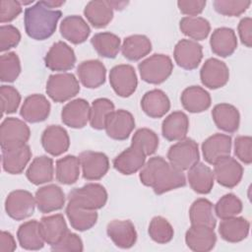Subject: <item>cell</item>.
<instances>
[{
    "label": "cell",
    "mask_w": 252,
    "mask_h": 252,
    "mask_svg": "<svg viewBox=\"0 0 252 252\" xmlns=\"http://www.w3.org/2000/svg\"><path fill=\"white\" fill-rule=\"evenodd\" d=\"M238 34L241 42L246 47L252 45V20L249 17L243 18L238 24Z\"/></svg>",
    "instance_id": "6f0895ef"
},
{
    "label": "cell",
    "mask_w": 252,
    "mask_h": 252,
    "mask_svg": "<svg viewBox=\"0 0 252 252\" xmlns=\"http://www.w3.org/2000/svg\"><path fill=\"white\" fill-rule=\"evenodd\" d=\"M39 229L44 241L50 246L58 243L69 231L66 220L61 214L42 217L39 221Z\"/></svg>",
    "instance_id": "4316f807"
},
{
    "label": "cell",
    "mask_w": 252,
    "mask_h": 252,
    "mask_svg": "<svg viewBox=\"0 0 252 252\" xmlns=\"http://www.w3.org/2000/svg\"><path fill=\"white\" fill-rule=\"evenodd\" d=\"M213 204L205 198H199L193 202L189 210V218L192 225H203L215 228L217 220L214 215Z\"/></svg>",
    "instance_id": "ab89813d"
},
{
    "label": "cell",
    "mask_w": 252,
    "mask_h": 252,
    "mask_svg": "<svg viewBox=\"0 0 252 252\" xmlns=\"http://www.w3.org/2000/svg\"><path fill=\"white\" fill-rule=\"evenodd\" d=\"M212 51L220 57H228L233 54L237 47V38L234 31L221 27L216 29L210 38Z\"/></svg>",
    "instance_id": "484cf974"
},
{
    "label": "cell",
    "mask_w": 252,
    "mask_h": 252,
    "mask_svg": "<svg viewBox=\"0 0 252 252\" xmlns=\"http://www.w3.org/2000/svg\"><path fill=\"white\" fill-rule=\"evenodd\" d=\"M84 15L94 28L102 29L111 22L113 18V8L110 1L94 0L86 5Z\"/></svg>",
    "instance_id": "836d02e7"
},
{
    "label": "cell",
    "mask_w": 252,
    "mask_h": 252,
    "mask_svg": "<svg viewBox=\"0 0 252 252\" xmlns=\"http://www.w3.org/2000/svg\"><path fill=\"white\" fill-rule=\"evenodd\" d=\"M64 3H65V1H56V0L44 1V4H45L47 7L51 8V9H53V8H59V7H61Z\"/></svg>",
    "instance_id": "91938a15"
},
{
    "label": "cell",
    "mask_w": 252,
    "mask_h": 252,
    "mask_svg": "<svg viewBox=\"0 0 252 252\" xmlns=\"http://www.w3.org/2000/svg\"><path fill=\"white\" fill-rule=\"evenodd\" d=\"M180 31L194 41L207 38L211 32V25L208 20L202 17H184L179 23Z\"/></svg>",
    "instance_id": "7bdbcfd3"
},
{
    "label": "cell",
    "mask_w": 252,
    "mask_h": 252,
    "mask_svg": "<svg viewBox=\"0 0 252 252\" xmlns=\"http://www.w3.org/2000/svg\"><path fill=\"white\" fill-rule=\"evenodd\" d=\"M17 238L21 247L26 250H39L45 243L36 220L22 223L18 228Z\"/></svg>",
    "instance_id": "8d00e7d4"
},
{
    "label": "cell",
    "mask_w": 252,
    "mask_h": 252,
    "mask_svg": "<svg viewBox=\"0 0 252 252\" xmlns=\"http://www.w3.org/2000/svg\"><path fill=\"white\" fill-rule=\"evenodd\" d=\"M185 242L192 251L208 252L215 247L217 235L214 228L191 224L185 233Z\"/></svg>",
    "instance_id": "603a6c76"
},
{
    "label": "cell",
    "mask_w": 252,
    "mask_h": 252,
    "mask_svg": "<svg viewBox=\"0 0 252 252\" xmlns=\"http://www.w3.org/2000/svg\"><path fill=\"white\" fill-rule=\"evenodd\" d=\"M44 63L51 71H69L75 66L76 55L67 43L57 41L51 45L46 53Z\"/></svg>",
    "instance_id": "4fadbf2b"
},
{
    "label": "cell",
    "mask_w": 252,
    "mask_h": 252,
    "mask_svg": "<svg viewBox=\"0 0 252 252\" xmlns=\"http://www.w3.org/2000/svg\"><path fill=\"white\" fill-rule=\"evenodd\" d=\"M250 223L242 217H232L224 219L219 225L220 237L230 243H236L244 240L249 233Z\"/></svg>",
    "instance_id": "1f68e13d"
},
{
    "label": "cell",
    "mask_w": 252,
    "mask_h": 252,
    "mask_svg": "<svg viewBox=\"0 0 252 252\" xmlns=\"http://www.w3.org/2000/svg\"><path fill=\"white\" fill-rule=\"evenodd\" d=\"M142 110L151 118H160L170 109V100L161 90L147 92L141 99Z\"/></svg>",
    "instance_id": "83f0119b"
},
{
    "label": "cell",
    "mask_w": 252,
    "mask_h": 252,
    "mask_svg": "<svg viewBox=\"0 0 252 252\" xmlns=\"http://www.w3.org/2000/svg\"><path fill=\"white\" fill-rule=\"evenodd\" d=\"M146 154L135 143L120 153L113 159L114 168L124 175H131L139 171L146 162Z\"/></svg>",
    "instance_id": "2e32d148"
},
{
    "label": "cell",
    "mask_w": 252,
    "mask_h": 252,
    "mask_svg": "<svg viewBox=\"0 0 252 252\" xmlns=\"http://www.w3.org/2000/svg\"><path fill=\"white\" fill-rule=\"evenodd\" d=\"M31 136L29 126L21 119L8 117L0 126V145L2 150H12L27 144Z\"/></svg>",
    "instance_id": "8992f818"
},
{
    "label": "cell",
    "mask_w": 252,
    "mask_h": 252,
    "mask_svg": "<svg viewBox=\"0 0 252 252\" xmlns=\"http://www.w3.org/2000/svg\"><path fill=\"white\" fill-rule=\"evenodd\" d=\"M0 96L2 115L16 112L21 103L20 93L12 86L3 85L0 88Z\"/></svg>",
    "instance_id": "f907efd6"
},
{
    "label": "cell",
    "mask_w": 252,
    "mask_h": 252,
    "mask_svg": "<svg viewBox=\"0 0 252 252\" xmlns=\"http://www.w3.org/2000/svg\"><path fill=\"white\" fill-rule=\"evenodd\" d=\"M35 206V198L27 190L12 191L5 200V211L15 220L30 218L33 214Z\"/></svg>",
    "instance_id": "ba28073f"
},
{
    "label": "cell",
    "mask_w": 252,
    "mask_h": 252,
    "mask_svg": "<svg viewBox=\"0 0 252 252\" xmlns=\"http://www.w3.org/2000/svg\"><path fill=\"white\" fill-rule=\"evenodd\" d=\"M231 150V137L225 134L217 133L207 138L202 144L204 159L214 164L220 158L229 156Z\"/></svg>",
    "instance_id": "7402d4cb"
},
{
    "label": "cell",
    "mask_w": 252,
    "mask_h": 252,
    "mask_svg": "<svg viewBox=\"0 0 252 252\" xmlns=\"http://www.w3.org/2000/svg\"><path fill=\"white\" fill-rule=\"evenodd\" d=\"M32 158L31 148L26 144L12 150H2V166L10 174H20L24 171Z\"/></svg>",
    "instance_id": "d6a6232c"
},
{
    "label": "cell",
    "mask_w": 252,
    "mask_h": 252,
    "mask_svg": "<svg viewBox=\"0 0 252 252\" xmlns=\"http://www.w3.org/2000/svg\"><path fill=\"white\" fill-rule=\"evenodd\" d=\"M79 92V82L71 73L50 75L46 83V94L55 102H65L76 96Z\"/></svg>",
    "instance_id": "277c9868"
},
{
    "label": "cell",
    "mask_w": 252,
    "mask_h": 252,
    "mask_svg": "<svg viewBox=\"0 0 252 252\" xmlns=\"http://www.w3.org/2000/svg\"><path fill=\"white\" fill-rule=\"evenodd\" d=\"M143 81L153 85L163 83L172 73L173 63L169 56L164 54H153L138 65Z\"/></svg>",
    "instance_id": "3957f363"
},
{
    "label": "cell",
    "mask_w": 252,
    "mask_h": 252,
    "mask_svg": "<svg viewBox=\"0 0 252 252\" xmlns=\"http://www.w3.org/2000/svg\"><path fill=\"white\" fill-rule=\"evenodd\" d=\"M187 178L191 188L198 194L210 193L215 182L213 170L203 162H197L189 168Z\"/></svg>",
    "instance_id": "e575fe53"
},
{
    "label": "cell",
    "mask_w": 252,
    "mask_h": 252,
    "mask_svg": "<svg viewBox=\"0 0 252 252\" xmlns=\"http://www.w3.org/2000/svg\"><path fill=\"white\" fill-rule=\"evenodd\" d=\"M65 213L71 226L78 231H86L92 228L96 223L98 217L95 210H89L70 202L67 204Z\"/></svg>",
    "instance_id": "74e56055"
},
{
    "label": "cell",
    "mask_w": 252,
    "mask_h": 252,
    "mask_svg": "<svg viewBox=\"0 0 252 252\" xmlns=\"http://www.w3.org/2000/svg\"><path fill=\"white\" fill-rule=\"evenodd\" d=\"M132 143L137 144L144 151L146 156H151L158 150V137L151 129L140 128L134 133Z\"/></svg>",
    "instance_id": "c3c4849f"
},
{
    "label": "cell",
    "mask_w": 252,
    "mask_h": 252,
    "mask_svg": "<svg viewBox=\"0 0 252 252\" xmlns=\"http://www.w3.org/2000/svg\"><path fill=\"white\" fill-rule=\"evenodd\" d=\"M110 4L113 9L121 10L124 8L125 5H127V2H121V1H110Z\"/></svg>",
    "instance_id": "94428289"
},
{
    "label": "cell",
    "mask_w": 252,
    "mask_h": 252,
    "mask_svg": "<svg viewBox=\"0 0 252 252\" xmlns=\"http://www.w3.org/2000/svg\"><path fill=\"white\" fill-rule=\"evenodd\" d=\"M50 108V102L43 94H34L24 100L20 114L27 122L38 123L49 116Z\"/></svg>",
    "instance_id": "ffe728a7"
},
{
    "label": "cell",
    "mask_w": 252,
    "mask_h": 252,
    "mask_svg": "<svg viewBox=\"0 0 252 252\" xmlns=\"http://www.w3.org/2000/svg\"><path fill=\"white\" fill-rule=\"evenodd\" d=\"M17 245L14 236L8 232L2 230L0 233V251L1 252H13L16 250Z\"/></svg>",
    "instance_id": "680465c9"
},
{
    "label": "cell",
    "mask_w": 252,
    "mask_h": 252,
    "mask_svg": "<svg viewBox=\"0 0 252 252\" xmlns=\"http://www.w3.org/2000/svg\"><path fill=\"white\" fill-rule=\"evenodd\" d=\"M51 250L55 252H81L84 250V245L79 235L68 231L58 243L51 245Z\"/></svg>",
    "instance_id": "f5cc1de1"
},
{
    "label": "cell",
    "mask_w": 252,
    "mask_h": 252,
    "mask_svg": "<svg viewBox=\"0 0 252 252\" xmlns=\"http://www.w3.org/2000/svg\"><path fill=\"white\" fill-rule=\"evenodd\" d=\"M80 160L78 157L68 155L56 161L55 175L59 183L71 185L75 183L80 175Z\"/></svg>",
    "instance_id": "60d3db41"
},
{
    "label": "cell",
    "mask_w": 252,
    "mask_h": 252,
    "mask_svg": "<svg viewBox=\"0 0 252 252\" xmlns=\"http://www.w3.org/2000/svg\"><path fill=\"white\" fill-rule=\"evenodd\" d=\"M189 130L188 116L182 111H174L164 118L161 124L162 136L167 141H180L186 138Z\"/></svg>",
    "instance_id": "4dcf8cb0"
},
{
    "label": "cell",
    "mask_w": 252,
    "mask_h": 252,
    "mask_svg": "<svg viewBox=\"0 0 252 252\" xmlns=\"http://www.w3.org/2000/svg\"><path fill=\"white\" fill-rule=\"evenodd\" d=\"M251 1H230V0H215L213 2L216 12L227 17H238L243 14L250 6Z\"/></svg>",
    "instance_id": "681fc988"
},
{
    "label": "cell",
    "mask_w": 252,
    "mask_h": 252,
    "mask_svg": "<svg viewBox=\"0 0 252 252\" xmlns=\"http://www.w3.org/2000/svg\"><path fill=\"white\" fill-rule=\"evenodd\" d=\"M67 198L70 203L96 211L106 204L107 192L105 188L98 183H88L83 187L71 190Z\"/></svg>",
    "instance_id": "5b68a950"
},
{
    "label": "cell",
    "mask_w": 252,
    "mask_h": 252,
    "mask_svg": "<svg viewBox=\"0 0 252 252\" xmlns=\"http://www.w3.org/2000/svg\"><path fill=\"white\" fill-rule=\"evenodd\" d=\"M214 165V176L218 183L226 188L235 187L242 178V165L230 156L218 160Z\"/></svg>",
    "instance_id": "5bb4252c"
},
{
    "label": "cell",
    "mask_w": 252,
    "mask_h": 252,
    "mask_svg": "<svg viewBox=\"0 0 252 252\" xmlns=\"http://www.w3.org/2000/svg\"><path fill=\"white\" fill-rule=\"evenodd\" d=\"M150 237L158 244H165L171 241L174 235L172 225L166 219L160 216L154 217L148 229Z\"/></svg>",
    "instance_id": "f6af8a7d"
},
{
    "label": "cell",
    "mask_w": 252,
    "mask_h": 252,
    "mask_svg": "<svg viewBox=\"0 0 252 252\" xmlns=\"http://www.w3.org/2000/svg\"><path fill=\"white\" fill-rule=\"evenodd\" d=\"M109 83L117 95L121 97L130 96L138 86L134 67L129 64L114 66L109 72Z\"/></svg>",
    "instance_id": "9c48e42d"
},
{
    "label": "cell",
    "mask_w": 252,
    "mask_h": 252,
    "mask_svg": "<svg viewBox=\"0 0 252 252\" xmlns=\"http://www.w3.org/2000/svg\"><path fill=\"white\" fill-rule=\"evenodd\" d=\"M167 158L169 163L175 168L181 171L188 170L199 162L200 153L198 144L190 138H184L169 148Z\"/></svg>",
    "instance_id": "52a82bcc"
},
{
    "label": "cell",
    "mask_w": 252,
    "mask_h": 252,
    "mask_svg": "<svg viewBox=\"0 0 252 252\" xmlns=\"http://www.w3.org/2000/svg\"><path fill=\"white\" fill-rule=\"evenodd\" d=\"M200 79L202 84L211 90L222 88L229 80L228 67L218 58H209L200 70Z\"/></svg>",
    "instance_id": "7c38bea8"
},
{
    "label": "cell",
    "mask_w": 252,
    "mask_h": 252,
    "mask_svg": "<svg viewBox=\"0 0 252 252\" xmlns=\"http://www.w3.org/2000/svg\"><path fill=\"white\" fill-rule=\"evenodd\" d=\"M61 16L62 12L60 10L51 9L44 4V1H38L25 10V31L32 39H47L56 31Z\"/></svg>",
    "instance_id": "7a4b0ae2"
},
{
    "label": "cell",
    "mask_w": 252,
    "mask_h": 252,
    "mask_svg": "<svg viewBox=\"0 0 252 252\" xmlns=\"http://www.w3.org/2000/svg\"><path fill=\"white\" fill-rule=\"evenodd\" d=\"M184 109L191 113H200L207 110L212 103L210 94L199 86L186 88L180 96Z\"/></svg>",
    "instance_id": "f546056e"
},
{
    "label": "cell",
    "mask_w": 252,
    "mask_h": 252,
    "mask_svg": "<svg viewBox=\"0 0 252 252\" xmlns=\"http://www.w3.org/2000/svg\"><path fill=\"white\" fill-rule=\"evenodd\" d=\"M21 73L20 58L15 52H8L0 57V80L12 83L16 81Z\"/></svg>",
    "instance_id": "7dc6e473"
},
{
    "label": "cell",
    "mask_w": 252,
    "mask_h": 252,
    "mask_svg": "<svg viewBox=\"0 0 252 252\" xmlns=\"http://www.w3.org/2000/svg\"><path fill=\"white\" fill-rule=\"evenodd\" d=\"M83 177L87 180H99L109 169L107 156L100 152L85 151L79 155Z\"/></svg>",
    "instance_id": "8fae6325"
},
{
    "label": "cell",
    "mask_w": 252,
    "mask_h": 252,
    "mask_svg": "<svg viewBox=\"0 0 252 252\" xmlns=\"http://www.w3.org/2000/svg\"><path fill=\"white\" fill-rule=\"evenodd\" d=\"M135 128V119L132 113L125 109L112 111L105 121V132L113 140H126Z\"/></svg>",
    "instance_id": "30bf717a"
},
{
    "label": "cell",
    "mask_w": 252,
    "mask_h": 252,
    "mask_svg": "<svg viewBox=\"0 0 252 252\" xmlns=\"http://www.w3.org/2000/svg\"><path fill=\"white\" fill-rule=\"evenodd\" d=\"M91 106L84 98H76L64 105L61 111L62 122L74 129L84 128L90 121Z\"/></svg>",
    "instance_id": "e0dca14e"
},
{
    "label": "cell",
    "mask_w": 252,
    "mask_h": 252,
    "mask_svg": "<svg viewBox=\"0 0 252 252\" xmlns=\"http://www.w3.org/2000/svg\"><path fill=\"white\" fill-rule=\"evenodd\" d=\"M212 117L216 126L227 133L238 130L240 114L238 109L229 103H219L212 110Z\"/></svg>",
    "instance_id": "f1b7e54d"
},
{
    "label": "cell",
    "mask_w": 252,
    "mask_h": 252,
    "mask_svg": "<svg viewBox=\"0 0 252 252\" xmlns=\"http://www.w3.org/2000/svg\"><path fill=\"white\" fill-rule=\"evenodd\" d=\"M114 111L113 102L105 97L96 98L93 101L90 111V124L95 130H102L108 115Z\"/></svg>",
    "instance_id": "ee69618b"
},
{
    "label": "cell",
    "mask_w": 252,
    "mask_h": 252,
    "mask_svg": "<svg viewBox=\"0 0 252 252\" xmlns=\"http://www.w3.org/2000/svg\"><path fill=\"white\" fill-rule=\"evenodd\" d=\"M79 80L88 89H96L105 83V66L96 59L83 61L77 67Z\"/></svg>",
    "instance_id": "cb8c5ba5"
},
{
    "label": "cell",
    "mask_w": 252,
    "mask_h": 252,
    "mask_svg": "<svg viewBox=\"0 0 252 252\" xmlns=\"http://www.w3.org/2000/svg\"><path fill=\"white\" fill-rule=\"evenodd\" d=\"M139 178L145 186L152 187L157 195L185 186L183 171L175 168L161 157L151 158L140 169Z\"/></svg>",
    "instance_id": "6da1fadb"
},
{
    "label": "cell",
    "mask_w": 252,
    "mask_h": 252,
    "mask_svg": "<svg viewBox=\"0 0 252 252\" xmlns=\"http://www.w3.org/2000/svg\"><path fill=\"white\" fill-rule=\"evenodd\" d=\"M41 145L47 154L58 157L68 151L70 147L69 135L59 125L47 126L41 135Z\"/></svg>",
    "instance_id": "d6986e66"
},
{
    "label": "cell",
    "mask_w": 252,
    "mask_h": 252,
    "mask_svg": "<svg viewBox=\"0 0 252 252\" xmlns=\"http://www.w3.org/2000/svg\"><path fill=\"white\" fill-rule=\"evenodd\" d=\"M53 175V160L47 156L34 158L26 172V176L29 181L34 185H40L52 181Z\"/></svg>",
    "instance_id": "d590c367"
},
{
    "label": "cell",
    "mask_w": 252,
    "mask_h": 252,
    "mask_svg": "<svg viewBox=\"0 0 252 252\" xmlns=\"http://www.w3.org/2000/svg\"><path fill=\"white\" fill-rule=\"evenodd\" d=\"M21 40L19 30L12 25H4L0 27V51H8L16 47Z\"/></svg>",
    "instance_id": "816d5d0a"
},
{
    "label": "cell",
    "mask_w": 252,
    "mask_h": 252,
    "mask_svg": "<svg viewBox=\"0 0 252 252\" xmlns=\"http://www.w3.org/2000/svg\"><path fill=\"white\" fill-rule=\"evenodd\" d=\"M152 51V42L144 34H133L127 36L121 45L123 56L130 61H138Z\"/></svg>",
    "instance_id": "f35d334b"
},
{
    "label": "cell",
    "mask_w": 252,
    "mask_h": 252,
    "mask_svg": "<svg viewBox=\"0 0 252 252\" xmlns=\"http://www.w3.org/2000/svg\"><path fill=\"white\" fill-rule=\"evenodd\" d=\"M91 43L97 54L104 58H115L121 48L120 38L109 32L95 33L92 37Z\"/></svg>",
    "instance_id": "b9f144b4"
},
{
    "label": "cell",
    "mask_w": 252,
    "mask_h": 252,
    "mask_svg": "<svg viewBox=\"0 0 252 252\" xmlns=\"http://www.w3.org/2000/svg\"><path fill=\"white\" fill-rule=\"evenodd\" d=\"M59 30L61 35L74 44L85 42L91 33L89 25L81 16L77 15L64 18L60 24Z\"/></svg>",
    "instance_id": "d4e9b609"
},
{
    "label": "cell",
    "mask_w": 252,
    "mask_h": 252,
    "mask_svg": "<svg viewBox=\"0 0 252 252\" xmlns=\"http://www.w3.org/2000/svg\"><path fill=\"white\" fill-rule=\"evenodd\" d=\"M34 198L38 211L43 214L61 210L65 205V194L55 184L40 187L35 192Z\"/></svg>",
    "instance_id": "44dd1931"
},
{
    "label": "cell",
    "mask_w": 252,
    "mask_h": 252,
    "mask_svg": "<svg viewBox=\"0 0 252 252\" xmlns=\"http://www.w3.org/2000/svg\"><path fill=\"white\" fill-rule=\"evenodd\" d=\"M242 209L241 200L232 193L223 195L215 205V213L220 220L236 217L242 212Z\"/></svg>",
    "instance_id": "bcb514c9"
},
{
    "label": "cell",
    "mask_w": 252,
    "mask_h": 252,
    "mask_svg": "<svg viewBox=\"0 0 252 252\" xmlns=\"http://www.w3.org/2000/svg\"><path fill=\"white\" fill-rule=\"evenodd\" d=\"M173 56L179 67L185 70H194L203 59V48L197 41L181 39L174 47Z\"/></svg>",
    "instance_id": "9a60e30c"
},
{
    "label": "cell",
    "mask_w": 252,
    "mask_h": 252,
    "mask_svg": "<svg viewBox=\"0 0 252 252\" xmlns=\"http://www.w3.org/2000/svg\"><path fill=\"white\" fill-rule=\"evenodd\" d=\"M22 13V4L16 0H2L0 2V22L2 24L15 20Z\"/></svg>",
    "instance_id": "11a10c76"
},
{
    "label": "cell",
    "mask_w": 252,
    "mask_h": 252,
    "mask_svg": "<svg viewBox=\"0 0 252 252\" xmlns=\"http://www.w3.org/2000/svg\"><path fill=\"white\" fill-rule=\"evenodd\" d=\"M252 138L250 136H238L234 140V154L236 158L244 162L250 164L252 162Z\"/></svg>",
    "instance_id": "db71d44e"
},
{
    "label": "cell",
    "mask_w": 252,
    "mask_h": 252,
    "mask_svg": "<svg viewBox=\"0 0 252 252\" xmlns=\"http://www.w3.org/2000/svg\"><path fill=\"white\" fill-rule=\"evenodd\" d=\"M106 232L112 242L119 248L128 249L137 241V231L129 220H113L108 222Z\"/></svg>",
    "instance_id": "ac0fdd59"
},
{
    "label": "cell",
    "mask_w": 252,
    "mask_h": 252,
    "mask_svg": "<svg viewBox=\"0 0 252 252\" xmlns=\"http://www.w3.org/2000/svg\"><path fill=\"white\" fill-rule=\"evenodd\" d=\"M179 11L187 15L188 17H197L201 14L206 6V1L204 0H180L177 2Z\"/></svg>",
    "instance_id": "9f6ffc18"
}]
</instances>
